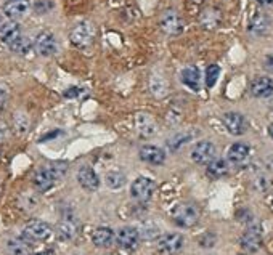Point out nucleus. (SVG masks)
<instances>
[{
	"mask_svg": "<svg viewBox=\"0 0 273 255\" xmlns=\"http://www.w3.org/2000/svg\"><path fill=\"white\" fill-rule=\"evenodd\" d=\"M200 220V209L195 204L183 203L174 209V221L182 228H191Z\"/></svg>",
	"mask_w": 273,
	"mask_h": 255,
	"instance_id": "f257e3e1",
	"label": "nucleus"
},
{
	"mask_svg": "<svg viewBox=\"0 0 273 255\" xmlns=\"http://www.w3.org/2000/svg\"><path fill=\"white\" fill-rule=\"evenodd\" d=\"M93 37H95V28L93 24L88 21L79 23L69 34L71 44L74 47H79V49H84V47L90 45L93 42Z\"/></svg>",
	"mask_w": 273,
	"mask_h": 255,
	"instance_id": "f03ea898",
	"label": "nucleus"
},
{
	"mask_svg": "<svg viewBox=\"0 0 273 255\" xmlns=\"http://www.w3.org/2000/svg\"><path fill=\"white\" fill-rule=\"evenodd\" d=\"M161 29L167 36H180L183 32V19L175 10H166L161 16Z\"/></svg>",
	"mask_w": 273,
	"mask_h": 255,
	"instance_id": "7ed1b4c3",
	"label": "nucleus"
},
{
	"mask_svg": "<svg viewBox=\"0 0 273 255\" xmlns=\"http://www.w3.org/2000/svg\"><path fill=\"white\" fill-rule=\"evenodd\" d=\"M50 234H52L50 225L42 220H31L23 230V236L29 241H45L50 238Z\"/></svg>",
	"mask_w": 273,
	"mask_h": 255,
	"instance_id": "20e7f679",
	"label": "nucleus"
},
{
	"mask_svg": "<svg viewBox=\"0 0 273 255\" xmlns=\"http://www.w3.org/2000/svg\"><path fill=\"white\" fill-rule=\"evenodd\" d=\"M183 247V236L179 233L164 234L158 241V251L162 255H175L182 251Z\"/></svg>",
	"mask_w": 273,
	"mask_h": 255,
	"instance_id": "39448f33",
	"label": "nucleus"
},
{
	"mask_svg": "<svg viewBox=\"0 0 273 255\" xmlns=\"http://www.w3.org/2000/svg\"><path fill=\"white\" fill-rule=\"evenodd\" d=\"M131 193L136 201H140V203H148V201L153 198L154 182L153 180L146 178V177H138L132 183Z\"/></svg>",
	"mask_w": 273,
	"mask_h": 255,
	"instance_id": "423d86ee",
	"label": "nucleus"
},
{
	"mask_svg": "<svg viewBox=\"0 0 273 255\" xmlns=\"http://www.w3.org/2000/svg\"><path fill=\"white\" fill-rule=\"evenodd\" d=\"M214 157H215V146L210 142H200L191 150V159H193L196 164L207 165Z\"/></svg>",
	"mask_w": 273,
	"mask_h": 255,
	"instance_id": "0eeeda50",
	"label": "nucleus"
},
{
	"mask_svg": "<svg viewBox=\"0 0 273 255\" xmlns=\"http://www.w3.org/2000/svg\"><path fill=\"white\" fill-rule=\"evenodd\" d=\"M135 125L136 130H138V135L141 138H151L158 133V125H156V120L153 119L151 114L148 112H138L135 116Z\"/></svg>",
	"mask_w": 273,
	"mask_h": 255,
	"instance_id": "6e6552de",
	"label": "nucleus"
},
{
	"mask_svg": "<svg viewBox=\"0 0 273 255\" xmlns=\"http://www.w3.org/2000/svg\"><path fill=\"white\" fill-rule=\"evenodd\" d=\"M32 47L40 56H52L57 51V39L52 32H40L34 40Z\"/></svg>",
	"mask_w": 273,
	"mask_h": 255,
	"instance_id": "1a4fd4ad",
	"label": "nucleus"
},
{
	"mask_svg": "<svg viewBox=\"0 0 273 255\" xmlns=\"http://www.w3.org/2000/svg\"><path fill=\"white\" fill-rule=\"evenodd\" d=\"M262 246V233H261V228L257 225L254 226H249L248 231H246L243 236H241V247L249 254H254L261 249Z\"/></svg>",
	"mask_w": 273,
	"mask_h": 255,
	"instance_id": "9d476101",
	"label": "nucleus"
},
{
	"mask_svg": "<svg viewBox=\"0 0 273 255\" xmlns=\"http://www.w3.org/2000/svg\"><path fill=\"white\" fill-rule=\"evenodd\" d=\"M77 230H79V226H77V218L72 215V213H65L63 218H61V221L58 223V228H57V233H58V236L60 239H63V241H71L76 238V234H77Z\"/></svg>",
	"mask_w": 273,
	"mask_h": 255,
	"instance_id": "9b49d317",
	"label": "nucleus"
},
{
	"mask_svg": "<svg viewBox=\"0 0 273 255\" xmlns=\"http://www.w3.org/2000/svg\"><path fill=\"white\" fill-rule=\"evenodd\" d=\"M138 239H140L138 230L134 226L121 228L118 234H116V243H118V246L122 247V249H134V247L138 244Z\"/></svg>",
	"mask_w": 273,
	"mask_h": 255,
	"instance_id": "f8f14e48",
	"label": "nucleus"
},
{
	"mask_svg": "<svg viewBox=\"0 0 273 255\" xmlns=\"http://www.w3.org/2000/svg\"><path fill=\"white\" fill-rule=\"evenodd\" d=\"M58 180L57 177L53 175L50 172L49 167H44V169H39L36 173H34V178H32V183H34V188H36L37 191L40 193H45L53 188V185L57 183Z\"/></svg>",
	"mask_w": 273,
	"mask_h": 255,
	"instance_id": "ddd939ff",
	"label": "nucleus"
},
{
	"mask_svg": "<svg viewBox=\"0 0 273 255\" xmlns=\"http://www.w3.org/2000/svg\"><path fill=\"white\" fill-rule=\"evenodd\" d=\"M77 180L80 186L84 188V190L87 191H95L98 190L100 186V178L98 175L95 173V170L92 169V167H80L79 172H77Z\"/></svg>",
	"mask_w": 273,
	"mask_h": 255,
	"instance_id": "4468645a",
	"label": "nucleus"
},
{
	"mask_svg": "<svg viewBox=\"0 0 273 255\" xmlns=\"http://www.w3.org/2000/svg\"><path fill=\"white\" fill-rule=\"evenodd\" d=\"M251 93L257 98H269L273 95V80L267 76L257 77L251 84Z\"/></svg>",
	"mask_w": 273,
	"mask_h": 255,
	"instance_id": "2eb2a0df",
	"label": "nucleus"
},
{
	"mask_svg": "<svg viewBox=\"0 0 273 255\" xmlns=\"http://www.w3.org/2000/svg\"><path fill=\"white\" fill-rule=\"evenodd\" d=\"M223 124L231 135H243L246 130V120L240 112H227L223 116Z\"/></svg>",
	"mask_w": 273,
	"mask_h": 255,
	"instance_id": "dca6fc26",
	"label": "nucleus"
},
{
	"mask_svg": "<svg viewBox=\"0 0 273 255\" xmlns=\"http://www.w3.org/2000/svg\"><path fill=\"white\" fill-rule=\"evenodd\" d=\"M140 157L145 162L151 164V165H161L166 160V153H164L161 148L153 146V145H146L140 150Z\"/></svg>",
	"mask_w": 273,
	"mask_h": 255,
	"instance_id": "f3484780",
	"label": "nucleus"
},
{
	"mask_svg": "<svg viewBox=\"0 0 273 255\" xmlns=\"http://www.w3.org/2000/svg\"><path fill=\"white\" fill-rule=\"evenodd\" d=\"M29 8H31L29 0H10V2L5 5L3 11L10 19H19L29 11Z\"/></svg>",
	"mask_w": 273,
	"mask_h": 255,
	"instance_id": "a211bd4d",
	"label": "nucleus"
},
{
	"mask_svg": "<svg viewBox=\"0 0 273 255\" xmlns=\"http://www.w3.org/2000/svg\"><path fill=\"white\" fill-rule=\"evenodd\" d=\"M249 153H251V150L246 143H235V145L230 146L227 157H228L230 162H233V164H243L244 160L249 157Z\"/></svg>",
	"mask_w": 273,
	"mask_h": 255,
	"instance_id": "6ab92c4d",
	"label": "nucleus"
},
{
	"mask_svg": "<svg viewBox=\"0 0 273 255\" xmlns=\"http://www.w3.org/2000/svg\"><path fill=\"white\" fill-rule=\"evenodd\" d=\"M19 36H21V31H19V24L16 21H3V24L0 26V39L6 45H10Z\"/></svg>",
	"mask_w": 273,
	"mask_h": 255,
	"instance_id": "aec40b11",
	"label": "nucleus"
},
{
	"mask_svg": "<svg viewBox=\"0 0 273 255\" xmlns=\"http://www.w3.org/2000/svg\"><path fill=\"white\" fill-rule=\"evenodd\" d=\"M269 29V18L265 13L262 11H257L252 15L251 21H249V32H252V34L256 36H262L265 34Z\"/></svg>",
	"mask_w": 273,
	"mask_h": 255,
	"instance_id": "412c9836",
	"label": "nucleus"
},
{
	"mask_svg": "<svg viewBox=\"0 0 273 255\" xmlns=\"http://www.w3.org/2000/svg\"><path fill=\"white\" fill-rule=\"evenodd\" d=\"M92 241L97 247H109L114 241V233L111 228H106V226L97 228L92 234Z\"/></svg>",
	"mask_w": 273,
	"mask_h": 255,
	"instance_id": "4be33fe9",
	"label": "nucleus"
},
{
	"mask_svg": "<svg viewBox=\"0 0 273 255\" xmlns=\"http://www.w3.org/2000/svg\"><path fill=\"white\" fill-rule=\"evenodd\" d=\"M8 252L11 255H29L31 254V241L23 238H13L8 241Z\"/></svg>",
	"mask_w": 273,
	"mask_h": 255,
	"instance_id": "5701e85b",
	"label": "nucleus"
},
{
	"mask_svg": "<svg viewBox=\"0 0 273 255\" xmlns=\"http://www.w3.org/2000/svg\"><path fill=\"white\" fill-rule=\"evenodd\" d=\"M200 69L196 68V66H188V68H185L182 71V80L183 84H185L187 87H190V89L193 90H198L200 89Z\"/></svg>",
	"mask_w": 273,
	"mask_h": 255,
	"instance_id": "b1692460",
	"label": "nucleus"
},
{
	"mask_svg": "<svg viewBox=\"0 0 273 255\" xmlns=\"http://www.w3.org/2000/svg\"><path fill=\"white\" fill-rule=\"evenodd\" d=\"M228 173V164L223 159H212L207 164V175L210 178H220Z\"/></svg>",
	"mask_w": 273,
	"mask_h": 255,
	"instance_id": "393cba45",
	"label": "nucleus"
},
{
	"mask_svg": "<svg viewBox=\"0 0 273 255\" xmlns=\"http://www.w3.org/2000/svg\"><path fill=\"white\" fill-rule=\"evenodd\" d=\"M105 182H106L108 188H111V190H119V188L126 185V175L122 172L113 170V172L106 173Z\"/></svg>",
	"mask_w": 273,
	"mask_h": 255,
	"instance_id": "a878e982",
	"label": "nucleus"
},
{
	"mask_svg": "<svg viewBox=\"0 0 273 255\" xmlns=\"http://www.w3.org/2000/svg\"><path fill=\"white\" fill-rule=\"evenodd\" d=\"M8 47L15 53H19V55H27V53H29L31 49H32V44H31V40L27 39V37L19 36L16 40H13V42Z\"/></svg>",
	"mask_w": 273,
	"mask_h": 255,
	"instance_id": "bb28decb",
	"label": "nucleus"
},
{
	"mask_svg": "<svg viewBox=\"0 0 273 255\" xmlns=\"http://www.w3.org/2000/svg\"><path fill=\"white\" fill-rule=\"evenodd\" d=\"M149 90L156 98H162L167 95V84L161 77H151L149 80Z\"/></svg>",
	"mask_w": 273,
	"mask_h": 255,
	"instance_id": "cd10ccee",
	"label": "nucleus"
},
{
	"mask_svg": "<svg viewBox=\"0 0 273 255\" xmlns=\"http://www.w3.org/2000/svg\"><path fill=\"white\" fill-rule=\"evenodd\" d=\"M201 23H203L204 28L214 29L215 26L220 23V15H218V11H215V10H206L201 15Z\"/></svg>",
	"mask_w": 273,
	"mask_h": 255,
	"instance_id": "c85d7f7f",
	"label": "nucleus"
},
{
	"mask_svg": "<svg viewBox=\"0 0 273 255\" xmlns=\"http://www.w3.org/2000/svg\"><path fill=\"white\" fill-rule=\"evenodd\" d=\"M191 138H193V135H191V133H188V132H180V133H177V135H174L172 138L169 140V148L172 151H177V150H180V148L185 145V143H188Z\"/></svg>",
	"mask_w": 273,
	"mask_h": 255,
	"instance_id": "c756f323",
	"label": "nucleus"
},
{
	"mask_svg": "<svg viewBox=\"0 0 273 255\" xmlns=\"http://www.w3.org/2000/svg\"><path fill=\"white\" fill-rule=\"evenodd\" d=\"M13 124H15V130L19 135H24L29 130V117L24 112H16L15 117H13Z\"/></svg>",
	"mask_w": 273,
	"mask_h": 255,
	"instance_id": "7c9ffc66",
	"label": "nucleus"
},
{
	"mask_svg": "<svg viewBox=\"0 0 273 255\" xmlns=\"http://www.w3.org/2000/svg\"><path fill=\"white\" fill-rule=\"evenodd\" d=\"M218 76H220V68L217 64H210L206 69V85L207 87H214Z\"/></svg>",
	"mask_w": 273,
	"mask_h": 255,
	"instance_id": "2f4dec72",
	"label": "nucleus"
},
{
	"mask_svg": "<svg viewBox=\"0 0 273 255\" xmlns=\"http://www.w3.org/2000/svg\"><path fill=\"white\" fill-rule=\"evenodd\" d=\"M52 0H36V3H34V11L39 13V15H44V13L50 11L52 10Z\"/></svg>",
	"mask_w": 273,
	"mask_h": 255,
	"instance_id": "473e14b6",
	"label": "nucleus"
},
{
	"mask_svg": "<svg viewBox=\"0 0 273 255\" xmlns=\"http://www.w3.org/2000/svg\"><path fill=\"white\" fill-rule=\"evenodd\" d=\"M138 234L143 238H146V239H151V238H156V234H158V228L153 226V225H145L138 231Z\"/></svg>",
	"mask_w": 273,
	"mask_h": 255,
	"instance_id": "72a5a7b5",
	"label": "nucleus"
},
{
	"mask_svg": "<svg viewBox=\"0 0 273 255\" xmlns=\"http://www.w3.org/2000/svg\"><path fill=\"white\" fill-rule=\"evenodd\" d=\"M23 201H26V204H21V207L24 210H34V207L37 205V199L31 196V194H23Z\"/></svg>",
	"mask_w": 273,
	"mask_h": 255,
	"instance_id": "f704fd0d",
	"label": "nucleus"
},
{
	"mask_svg": "<svg viewBox=\"0 0 273 255\" xmlns=\"http://www.w3.org/2000/svg\"><path fill=\"white\" fill-rule=\"evenodd\" d=\"M10 137V130H8V125L5 122H0V143L5 142L6 138Z\"/></svg>",
	"mask_w": 273,
	"mask_h": 255,
	"instance_id": "c9c22d12",
	"label": "nucleus"
},
{
	"mask_svg": "<svg viewBox=\"0 0 273 255\" xmlns=\"http://www.w3.org/2000/svg\"><path fill=\"white\" fill-rule=\"evenodd\" d=\"M214 243H215V238H214V234H206L203 239H201V246L203 247H212L214 246Z\"/></svg>",
	"mask_w": 273,
	"mask_h": 255,
	"instance_id": "e433bc0d",
	"label": "nucleus"
},
{
	"mask_svg": "<svg viewBox=\"0 0 273 255\" xmlns=\"http://www.w3.org/2000/svg\"><path fill=\"white\" fill-rule=\"evenodd\" d=\"M5 103H6V90L3 89L2 85H0V111L3 109Z\"/></svg>",
	"mask_w": 273,
	"mask_h": 255,
	"instance_id": "4c0bfd02",
	"label": "nucleus"
},
{
	"mask_svg": "<svg viewBox=\"0 0 273 255\" xmlns=\"http://www.w3.org/2000/svg\"><path fill=\"white\" fill-rule=\"evenodd\" d=\"M80 92H82V89H77V87H74V89L66 90L65 97H68V98H71V97H79V95H80Z\"/></svg>",
	"mask_w": 273,
	"mask_h": 255,
	"instance_id": "58836bf2",
	"label": "nucleus"
},
{
	"mask_svg": "<svg viewBox=\"0 0 273 255\" xmlns=\"http://www.w3.org/2000/svg\"><path fill=\"white\" fill-rule=\"evenodd\" d=\"M259 3H261L262 6H270V5H273V0H257Z\"/></svg>",
	"mask_w": 273,
	"mask_h": 255,
	"instance_id": "ea45409f",
	"label": "nucleus"
},
{
	"mask_svg": "<svg viewBox=\"0 0 273 255\" xmlns=\"http://www.w3.org/2000/svg\"><path fill=\"white\" fill-rule=\"evenodd\" d=\"M31 255H53L50 251H42V252H37V254H31Z\"/></svg>",
	"mask_w": 273,
	"mask_h": 255,
	"instance_id": "a19ab883",
	"label": "nucleus"
},
{
	"mask_svg": "<svg viewBox=\"0 0 273 255\" xmlns=\"http://www.w3.org/2000/svg\"><path fill=\"white\" fill-rule=\"evenodd\" d=\"M269 135L273 138V124H270V127H269Z\"/></svg>",
	"mask_w": 273,
	"mask_h": 255,
	"instance_id": "79ce46f5",
	"label": "nucleus"
},
{
	"mask_svg": "<svg viewBox=\"0 0 273 255\" xmlns=\"http://www.w3.org/2000/svg\"><path fill=\"white\" fill-rule=\"evenodd\" d=\"M269 165H270V169L273 170V157H272V159L269 160Z\"/></svg>",
	"mask_w": 273,
	"mask_h": 255,
	"instance_id": "37998d69",
	"label": "nucleus"
},
{
	"mask_svg": "<svg viewBox=\"0 0 273 255\" xmlns=\"http://www.w3.org/2000/svg\"><path fill=\"white\" fill-rule=\"evenodd\" d=\"M193 2H195V3H201V2H203V0H193Z\"/></svg>",
	"mask_w": 273,
	"mask_h": 255,
	"instance_id": "c03bdc74",
	"label": "nucleus"
},
{
	"mask_svg": "<svg viewBox=\"0 0 273 255\" xmlns=\"http://www.w3.org/2000/svg\"><path fill=\"white\" fill-rule=\"evenodd\" d=\"M3 24V18L2 16H0V26H2Z\"/></svg>",
	"mask_w": 273,
	"mask_h": 255,
	"instance_id": "a18cd8bd",
	"label": "nucleus"
},
{
	"mask_svg": "<svg viewBox=\"0 0 273 255\" xmlns=\"http://www.w3.org/2000/svg\"><path fill=\"white\" fill-rule=\"evenodd\" d=\"M0 196H2V183H0Z\"/></svg>",
	"mask_w": 273,
	"mask_h": 255,
	"instance_id": "49530a36",
	"label": "nucleus"
},
{
	"mask_svg": "<svg viewBox=\"0 0 273 255\" xmlns=\"http://www.w3.org/2000/svg\"><path fill=\"white\" fill-rule=\"evenodd\" d=\"M76 255H79V254H76Z\"/></svg>",
	"mask_w": 273,
	"mask_h": 255,
	"instance_id": "de8ad7c7",
	"label": "nucleus"
}]
</instances>
